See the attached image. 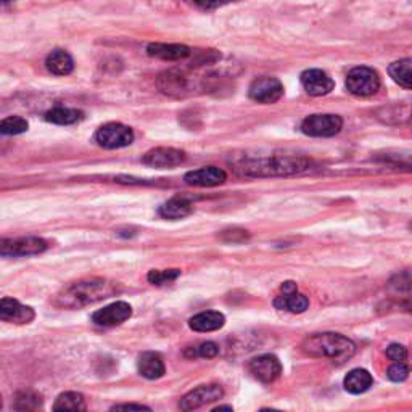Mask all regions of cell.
I'll return each instance as SVG.
<instances>
[{
    "mask_svg": "<svg viewBox=\"0 0 412 412\" xmlns=\"http://www.w3.org/2000/svg\"><path fill=\"white\" fill-rule=\"evenodd\" d=\"M118 291L119 285L116 282L100 277L82 278V281L63 287L59 295L55 296V304L66 309H79L89 306V304L106 300V298L116 295Z\"/></svg>",
    "mask_w": 412,
    "mask_h": 412,
    "instance_id": "1",
    "label": "cell"
},
{
    "mask_svg": "<svg viewBox=\"0 0 412 412\" xmlns=\"http://www.w3.org/2000/svg\"><path fill=\"white\" fill-rule=\"evenodd\" d=\"M303 351L313 358H328L333 363H345L356 353V345L340 333H314L304 338Z\"/></svg>",
    "mask_w": 412,
    "mask_h": 412,
    "instance_id": "2",
    "label": "cell"
},
{
    "mask_svg": "<svg viewBox=\"0 0 412 412\" xmlns=\"http://www.w3.org/2000/svg\"><path fill=\"white\" fill-rule=\"evenodd\" d=\"M346 89L358 97H369L380 89V78L372 68H353L346 76Z\"/></svg>",
    "mask_w": 412,
    "mask_h": 412,
    "instance_id": "3",
    "label": "cell"
},
{
    "mask_svg": "<svg viewBox=\"0 0 412 412\" xmlns=\"http://www.w3.org/2000/svg\"><path fill=\"white\" fill-rule=\"evenodd\" d=\"M95 142H97L100 147L109 150L123 149L134 142V132L124 124L109 123L101 126L97 131V134H95Z\"/></svg>",
    "mask_w": 412,
    "mask_h": 412,
    "instance_id": "4",
    "label": "cell"
},
{
    "mask_svg": "<svg viewBox=\"0 0 412 412\" xmlns=\"http://www.w3.org/2000/svg\"><path fill=\"white\" fill-rule=\"evenodd\" d=\"M49 248V243L39 237H21V238H4L0 242V255L5 258L33 256L44 253Z\"/></svg>",
    "mask_w": 412,
    "mask_h": 412,
    "instance_id": "5",
    "label": "cell"
},
{
    "mask_svg": "<svg viewBox=\"0 0 412 412\" xmlns=\"http://www.w3.org/2000/svg\"><path fill=\"white\" fill-rule=\"evenodd\" d=\"M343 128V119L337 115H311L304 119L301 132L309 137H333Z\"/></svg>",
    "mask_w": 412,
    "mask_h": 412,
    "instance_id": "6",
    "label": "cell"
},
{
    "mask_svg": "<svg viewBox=\"0 0 412 412\" xmlns=\"http://www.w3.org/2000/svg\"><path fill=\"white\" fill-rule=\"evenodd\" d=\"M248 95L251 100L258 101V104L271 105L282 99L283 86L277 78H272V76H261V78H256L251 82Z\"/></svg>",
    "mask_w": 412,
    "mask_h": 412,
    "instance_id": "7",
    "label": "cell"
},
{
    "mask_svg": "<svg viewBox=\"0 0 412 412\" xmlns=\"http://www.w3.org/2000/svg\"><path fill=\"white\" fill-rule=\"evenodd\" d=\"M224 396V390L219 385H201L199 388L189 391L186 396L181 399V409L182 411H194L199 409L201 406L218 401Z\"/></svg>",
    "mask_w": 412,
    "mask_h": 412,
    "instance_id": "8",
    "label": "cell"
},
{
    "mask_svg": "<svg viewBox=\"0 0 412 412\" xmlns=\"http://www.w3.org/2000/svg\"><path fill=\"white\" fill-rule=\"evenodd\" d=\"M248 371L261 383H272L281 377L282 364L274 354H263V356L253 358L250 361Z\"/></svg>",
    "mask_w": 412,
    "mask_h": 412,
    "instance_id": "9",
    "label": "cell"
},
{
    "mask_svg": "<svg viewBox=\"0 0 412 412\" xmlns=\"http://www.w3.org/2000/svg\"><path fill=\"white\" fill-rule=\"evenodd\" d=\"M132 316V308L126 301H116L92 314V322L100 327H115Z\"/></svg>",
    "mask_w": 412,
    "mask_h": 412,
    "instance_id": "10",
    "label": "cell"
},
{
    "mask_svg": "<svg viewBox=\"0 0 412 412\" xmlns=\"http://www.w3.org/2000/svg\"><path fill=\"white\" fill-rule=\"evenodd\" d=\"M301 86L313 97H322L333 91L335 82L322 69H306L301 73Z\"/></svg>",
    "mask_w": 412,
    "mask_h": 412,
    "instance_id": "11",
    "label": "cell"
},
{
    "mask_svg": "<svg viewBox=\"0 0 412 412\" xmlns=\"http://www.w3.org/2000/svg\"><path fill=\"white\" fill-rule=\"evenodd\" d=\"M142 161L151 168H160V169L174 168L186 161V154L177 149L160 147V149H154L147 151L145 156L142 158Z\"/></svg>",
    "mask_w": 412,
    "mask_h": 412,
    "instance_id": "12",
    "label": "cell"
},
{
    "mask_svg": "<svg viewBox=\"0 0 412 412\" xmlns=\"http://www.w3.org/2000/svg\"><path fill=\"white\" fill-rule=\"evenodd\" d=\"M36 318L34 309L24 306L14 298H2L0 301V319L11 324H29Z\"/></svg>",
    "mask_w": 412,
    "mask_h": 412,
    "instance_id": "13",
    "label": "cell"
},
{
    "mask_svg": "<svg viewBox=\"0 0 412 412\" xmlns=\"http://www.w3.org/2000/svg\"><path fill=\"white\" fill-rule=\"evenodd\" d=\"M226 179L227 174L224 171L214 166L190 171V173L184 176V181H186L189 186L195 187H216L221 186V184H224Z\"/></svg>",
    "mask_w": 412,
    "mask_h": 412,
    "instance_id": "14",
    "label": "cell"
},
{
    "mask_svg": "<svg viewBox=\"0 0 412 412\" xmlns=\"http://www.w3.org/2000/svg\"><path fill=\"white\" fill-rule=\"evenodd\" d=\"M137 369L142 377L149 380L161 378L164 376V372H166V369H164L163 358L155 351L142 353L137 361Z\"/></svg>",
    "mask_w": 412,
    "mask_h": 412,
    "instance_id": "15",
    "label": "cell"
},
{
    "mask_svg": "<svg viewBox=\"0 0 412 412\" xmlns=\"http://www.w3.org/2000/svg\"><path fill=\"white\" fill-rule=\"evenodd\" d=\"M274 306L282 311H290L295 314L304 313L309 306L308 296L298 293L296 290H282V293L274 300Z\"/></svg>",
    "mask_w": 412,
    "mask_h": 412,
    "instance_id": "16",
    "label": "cell"
},
{
    "mask_svg": "<svg viewBox=\"0 0 412 412\" xmlns=\"http://www.w3.org/2000/svg\"><path fill=\"white\" fill-rule=\"evenodd\" d=\"M147 54L154 59H160L164 61L184 60L190 55V49L181 44H150L147 47Z\"/></svg>",
    "mask_w": 412,
    "mask_h": 412,
    "instance_id": "17",
    "label": "cell"
},
{
    "mask_svg": "<svg viewBox=\"0 0 412 412\" xmlns=\"http://www.w3.org/2000/svg\"><path fill=\"white\" fill-rule=\"evenodd\" d=\"M224 324H226L224 314H221L218 311L200 313L189 321L190 328L195 332H214L219 331L221 327H224Z\"/></svg>",
    "mask_w": 412,
    "mask_h": 412,
    "instance_id": "18",
    "label": "cell"
},
{
    "mask_svg": "<svg viewBox=\"0 0 412 412\" xmlns=\"http://www.w3.org/2000/svg\"><path fill=\"white\" fill-rule=\"evenodd\" d=\"M194 211V206L190 200L184 199V196H174L169 201L164 203L163 206H160V216L164 219H182L189 216L190 213Z\"/></svg>",
    "mask_w": 412,
    "mask_h": 412,
    "instance_id": "19",
    "label": "cell"
},
{
    "mask_svg": "<svg viewBox=\"0 0 412 412\" xmlns=\"http://www.w3.org/2000/svg\"><path fill=\"white\" fill-rule=\"evenodd\" d=\"M46 66L52 74L55 76H66L74 69V61L71 55L65 50H54L52 54H49L46 60Z\"/></svg>",
    "mask_w": 412,
    "mask_h": 412,
    "instance_id": "20",
    "label": "cell"
},
{
    "mask_svg": "<svg viewBox=\"0 0 412 412\" xmlns=\"http://www.w3.org/2000/svg\"><path fill=\"white\" fill-rule=\"evenodd\" d=\"M373 378L366 369H353L345 377V390L351 395H361L372 386Z\"/></svg>",
    "mask_w": 412,
    "mask_h": 412,
    "instance_id": "21",
    "label": "cell"
},
{
    "mask_svg": "<svg viewBox=\"0 0 412 412\" xmlns=\"http://www.w3.org/2000/svg\"><path fill=\"white\" fill-rule=\"evenodd\" d=\"M390 78L398 86L404 89H412V59H403L391 63L388 68Z\"/></svg>",
    "mask_w": 412,
    "mask_h": 412,
    "instance_id": "22",
    "label": "cell"
},
{
    "mask_svg": "<svg viewBox=\"0 0 412 412\" xmlns=\"http://www.w3.org/2000/svg\"><path fill=\"white\" fill-rule=\"evenodd\" d=\"M84 118L82 111L76 109H68V106H56V109L49 110L46 113V119L49 123L60 124V126H69L81 121Z\"/></svg>",
    "mask_w": 412,
    "mask_h": 412,
    "instance_id": "23",
    "label": "cell"
},
{
    "mask_svg": "<svg viewBox=\"0 0 412 412\" xmlns=\"http://www.w3.org/2000/svg\"><path fill=\"white\" fill-rule=\"evenodd\" d=\"M86 399L81 393L66 391L55 399L54 411H86Z\"/></svg>",
    "mask_w": 412,
    "mask_h": 412,
    "instance_id": "24",
    "label": "cell"
},
{
    "mask_svg": "<svg viewBox=\"0 0 412 412\" xmlns=\"http://www.w3.org/2000/svg\"><path fill=\"white\" fill-rule=\"evenodd\" d=\"M42 406V396L34 391H20L15 399L16 411H36Z\"/></svg>",
    "mask_w": 412,
    "mask_h": 412,
    "instance_id": "25",
    "label": "cell"
},
{
    "mask_svg": "<svg viewBox=\"0 0 412 412\" xmlns=\"http://www.w3.org/2000/svg\"><path fill=\"white\" fill-rule=\"evenodd\" d=\"M29 128L28 121L24 118L20 116H10L5 118L2 123H0V132L4 136H16V134H23L26 132Z\"/></svg>",
    "mask_w": 412,
    "mask_h": 412,
    "instance_id": "26",
    "label": "cell"
},
{
    "mask_svg": "<svg viewBox=\"0 0 412 412\" xmlns=\"http://www.w3.org/2000/svg\"><path fill=\"white\" fill-rule=\"evenodd\" d=\"M181 276V271L179 269H166V271H150L149 272V282L154 283V285H164V283H169L176 281L177 277Z\"/></svg>",
    "mask_w": 412,
    "mask_h": 412,
    "instance_id": "27",
    "label": "cell"
},
{
    "mask_svg": "<svg viewBox=\"0 0 412 412\" xmlns=\"http://www.w3.org/2000/svg\"><path fill=\"white\" fill-rule=\"evenodd\" d=\"M409 367L406 366L404 363H395L391 367H388V371H386V376L391 380V382H403L409 377Z\"/></svg>",
    "mask_w": 412,
    "mask_h": 412,
    "instance_id": "28",
    "label": "cell"
},
{
    "mask_svg": "<svg viewBox=\"0 0 412 412\" xmlns=\"http://www.w3.org/2000/svg\"><path fill=\"white\" fill-rule=\"evenodd\" d=\"M219 353V346L216 343H213V341H205V343H201L195 348H192V356H200V358H214L218 356Z\"/></svg>",
    "mask_w": 412,
    "mask_h": 412,
    "instance_id": "29",
    "label": "cell"
},
{
    "mask_svg": "<svg viewBox=\"0 0 412 412\" xmlns=\"http://www.w3.org/2000/svg\"><path fill=\"white\" fill-rule=\"evenodd\" d=\"M221 238L227 243H242L250 238V233L243 229H231L221 233Z\"/></svg>",
    "mask_w": 412,
    "mask_h": 412,
    "instance_id": "30",
    "label": "cell"
},
{
    "mask_svg": "<svg viewBox=\"0 0 412 412\" xmlns=\"http://www.w3.org/2000/svg\"><path fill=\"white\" fill-rule=\"evenodd\" d=\"M386 358L391 359L393 363H404L406 358H408V350L403 345L393 343L386 348Z\"/></svg>",
    "mask_w": 412,
    "mask_h": 412,
    "instance_id": "31",
    "label": "cell"
},
{
    "mask_svg": "<svg viewBox=\"0 0 412 412\" xmlns=\"http://www.w3.org/2000/svg\"><path fill=\"white\" fill-rule=\"evenodd\" d=\"M393 287H396L398 290H411L412 288V276L411 272H404V274L398 276V283L391 282Z\"/></svg>",
    "mask_w": 412,
    "mask_h": 412,
    "instance_id": "32",
    "label": "cell"
},
{
    "mask_svg": "<svg viewBox=\"0 0 412 412\" xmlns=\"http://www.w3.org/2000/svg\"><path fill=\"white\" fill-rule=\"evenodd\" d=\"M226 0H194V4L201 10H213L223 5Z\"/></svg>",
    "mask_w": 412,
    "mask_h": 412,
    "instance_id": "33",
    "label": "cell"
},
{
    "mask_svg": "<svg viewBox=\"0 0 412 412\" xmlns=\"http://www.w3.org/2000/svg\"><path fill=\"white\" fill-rule=\"evenodd\" d=\"M111 409H113V411H119V409H137V411L147 409V411H150L149 406H144V404H132V403H129V404H116V406H113Z\"/></svg>",
    "mask_w": 412,
    "mask_h": 412,
    "instance_id": "34",
    "label": "cell"
},
{
    "mask_svg": "<svg viewBox=\"0 0 412 412\" xmlns=\"http://www.w3.org/2000/svg\"><path fill=\"white\" fill-rule=\"evenodd\" d=\"M213 411H232V406H218Z\"/></svg>",
    "mask_w": 412,
    "mask_h": 412,
    "instance_id": "35",
    "label": "cell"
}]
</instances>
